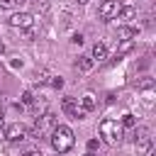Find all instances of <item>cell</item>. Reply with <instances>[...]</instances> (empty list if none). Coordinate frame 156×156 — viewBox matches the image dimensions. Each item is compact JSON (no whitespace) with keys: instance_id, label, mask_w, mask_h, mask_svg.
<instances>
[{"instance_id":"ba28073f","label":"cell","mask_w":156,"mask_h":156,"mask_svg":"<svg viewBox=\"0 0 156 156\" xmlns=\"http://www.w3.org/2000/svg\"><path fill=\"white\" fill-rule=\"evenodd\" d=\"M134 144H136V149L139 151H149L151 149V129L149 127H139L136 132H134Z\"/></svg>"},{"instance_id":"44dd1931","label":"cell","mask_w":156,"mask_h":156,"mask_svg":"<svg viewBox=\"0 0 156 156\" xmlns=\"http://www.w3.org/2000/svg\"><path fill=\"white\" fill-rule=\"evenodd\" d=\"M22 156H44V154H41V149H27Z\"/></svg>"},{"instance_id":"4fadbf2b","label":"cell","mask_w":156,"mask_h":156,"mask_svg":"<svg viewBox=\"0 0 156 156\" xmlns=\"http://www.w3.org/2000/svg\"><path fill=\"white\" fill-rule=\"evenodd\" d=\"M132 49H134V41H119V46H117V51H115V61H119L122 56H127Z\"/></svg>"},{"instance_id":"277c9868","label":"cell","mask_w":156,"mask_h":156,"mask_svg":"<svg viewBox=\"0 0 156 156\" xmlns=\"http://www.w3.org/2000/svg\"><path fill=\"white\" fill-rule=\"evenodd\" d=\"M10 27H15V29H29V27H34V15L32 12H12L10 15Z\"/></svg>"},{"instance_id":"9c48e42d","label":"cell","mask_w":156,"mask_h":156,"mask_svg":"<svg viewBox=\"0 0 156 156\" xmlns=\"http://www.w3.org/2000/svg\"><path fill=\"white\" fill-rule=\"evenodd\" d=\"M134 17H136V7H134V5H119L117 20H122V22H129V20H134Z\"/></svg>"},{"instance_id":"6da1fadb","label":"cell","mask_w":156,"mask_h":156,"mask_svg":"<svg viewBox=\"0 0 156 156\" xmlns=\"http://www.w3.org/2000/svg\"><path fill=\"white\" fill-rule=\"evenodd\" d=\"M49 141H51V149H54L56 154H66V151L73 149L76 136H73V129H71V127H66V124H56L54 132L49 134Z\"/></svg>"},{"instance_id":"d6986e66","label":"cell","mask_w":156,"mask_h":156,"mask_svg":"<svg viewBox=\"0 0 156 156\" xmlns=\"http://www.w3.org/2000/svg\"><path fill=\"white\" fill-rule=\"evenodd\" d=\"M139 88H141V90H149V88H154V80H151V78H141V80H139Z\"/></svg>"},{"instance_id":"5b68a950","label":"cell","mask_w":156,"mask_h":156,"mask_svg":"<svg viewBox=\"0 0 156 156\" xmlns=\"http://www.w3.org/2000/svg\"><path fill=\"white\" fill-rule=\"evenodd\" d=\"M61 110H63L68 117H73V119H83V117L88 115V112H83V110H80V105H78V100H76V98H63Z\"/></svg>"},{"instance_id":"8992f818","label":"cell","mask_w":156,"mask_h":156,"mask_svg":"<svg viewBox=\"0 0 156 156\" xmlns=\"http://www.w3.org/2000/svg\"><path fill=\"white\" fill-rule=\"evenodd\" d=\"M117 12H119V2H117V0H102L100 7H98L100 20H115Z\"/></svg>"},{"instance_id":"5bb4252c","label":"cell","mask_w":156,"mask_h":156,"mask_svg":"<svg viewBox=\"0 0 156 156\" xmlns=\"http://www.w3.org/2000/svg\"><path fill=\"white\" fill-rule=\"evenodd\" d=\"M95 105H98V102H95V95H83V98H80V110H83V112H93Z\"/></svg>"},{"instance_id":"603a6c76","label":"cell","mask_w":156,"mask_h":156,"mask_svg":"<svg viewBox=\"0 0 156 156\" xmlns=\"http://www.w3.org/2000/svg\"><path fill=\"white\" fill-rule=\"evenodd\" d=\"M2 124H5V115H2V110H0V129H2Z\"/></svg>"},{"instance_id":"2e32d148","label":"cell","mask_w":156,"mask_h":156,"mask_svg":"<svg viewBox=\"0 0 156 156\" xmlns=\"http://www.w3.org/2000/svg\"><path fill=\"white\" fill-rule=\"evenodd\" d=\"M95 151H100V139H88V154L93 156Z\"/></svg>"},{"instance_id":"cb8c5ba5","label":"cell","mask_w":156,"mask_h":156,"mask_svg":"<svg viewBox=\"0 0 156 156\" xmlns=\"http://www.w3.org/2000/svg\"><path fill=\"white\" fill-rule=\"evenodd\" d=\"M2 139H5V129H0V141H2Z\"/></svg>"},{"instance_id":"ac0fdd59","label":"cell","mask_w":156,"mask_h":156,"mask_svg":"<svg viewBox=\"0 0 156 156\" xmlns=\"http://www.w3.org/2000/svg\"><path fill=\"white\" fill-rule=\"evenodd\" d=\"M34 100H37V98L32 95V90H24V93H22V102H24V105H34Z\"/></svg>"},{"instance_id":"30bf717a","label":"cell","mask_w":156,"mask_h":156,"mask_svg":"<svg viewBox=\"0 0 156 156\" xmlns=\"http://www.w3.org/2000/svg\"><path fill=\"white\" fill-rule=\"evenodd\" d=\"M90 58H93V61H105V58H107V46H105L102 41H95V44H93V51H90Z\"/></svg>"},{"instance_id":"e0dca14e","label":"cell","mask_w":156,"mask_h":156,"mask_svg":"<svg viewBox=\"0 0 156 156\" xmlns=\"http://www.w3.org/2000/svg\"><path fill=\"white\" fill-rule=\"evenodd\" d=\"M34 83H49V73L46 71H37L34 73Z\"/></svg>"},{"instance_id":"ffe728a7","label":"cell","mask_w":156,"mask_h":156,"mask_svg":"<svg viewBox=\"0 0 156 156\" xmlns=\"http://www.w3.org/2000/svg\"><path fill=\"white\" fill-rule=\"evenodd\" d=\"M49 83H51V85H54L56 90H58V88H63V78H61V76H54V78H51Z\"/></svg>"},{"instance_id":"4316f807","label":"cell","mask_w":156,"mask_h":156,"mask_svg":"<svg viewBox=\"0 0 156 156\" xmlns=\"http://www.w3.org/2000/svg\"><path fill=\"white\" fill-rule=\"evenodd\" d=\"M88 156H90V154H88Z\"/></svg>"},{"instance_id":"7c38bea8","label":"cell","mask_w":156,"mask_h":156,"mask_svg":"<svg viewBox=\"0 0 156 156\" xmlns=\"http://www.w3.org/2000/svg\"><path fill=\"white\" fill-rule=\"evenodd\" d=\"M119 41H134V37L139 34V29L136 27H119Z\"/></svg>"},{"instance_id":"484cf974","label":"cell","mask_w":156,"mask_h":156,"mask_svg":"<svg viewBox=\"0 0 156 156\" xmlns=\"http://www.w3.org/2000/svg\"><path fill=\"white\" fill-rule=\"evenodd\" d=\"M15 2H22V0H15Z\"/></svg>"},{"instance_id":"7a4b0ae2","label":"cell","mask_w":156,"mask_h":156,"mask_svg":"<svg viewBox=\"0 0 156 156\" xmlns=\"http://www.w3.org/2000/svg\"><path fill=\"white\" fill-rule=\"evenodd\" d=\"M56 124H58V122H56V115H54V112H41V115L37 117L34 129H29L27 136H32V139H46V136L54 132Z\"/></svg>"},{"instance_id":"52a82bcc","label":"cell","mask_w":156,"mask_h":156,"mask_svg":"<svg viewBox=\"0 0 156 156\" xmlns=\"http://www.w3.org/2000/svg\"><path fill=\"white\" fill-rule=\"evenodd\" d=\"M27 127L24 124H20V122H15V124H10L7 129H5V139L7 141H24L27 139Z\"/></svg>"},{"instance_id":"8fae6325","label":"cell","mask_w":156,"mask_h":156,"mask_svg":"<svg viewBox=\"0 0 156 156\" xmlns=\"http://www.w3.org/2000/svg\"><path fill=\"white\" fill-rule=\"evenodd\" d=\"M93 66H95V61L90 56H78V61H76V71H80V73L93 71Z\"/></svg>"},{"instance_id":"7402d4cb","label":"cell","mask_w":156,"mask_h":156,"mask_svg":"<svg viewBox=\"0 0 156 156\" xmlns=\"http://www.w3.org/2000/svg\"><path fill=\"white\" fill-rule=\"evenodd\" d=\"M71 41H73V44H78V46H80V44H83V37H80V34H76V37H73V39H71Z\"/></svg>"},{"instance_id":"9a60e30c","label":"cell","mask_w":156,"mask_h":156,"mask_svg":"<svg viewBox=\"0 0 156 156\" xmlns=\"http://www.w3.org/2000/svg\"><path fill=\"white\" fill-rule=\"evenodd\" d=\"M119 124H122V127H127V129H132V127L136 124V117H134L132 112H124V115H122V122H119Z\"/></svg>"},{"instance_id":"d4e9b609","label":"cell","mask_w":156,"mask_h":156,"mask_svg":"<svg viewBox=\"0 0 156 156\" xmlns=\"http://www.w3.org/2000/svg\"><path fill=\"white\" fill-rule=\"evenodd\" d=\"M85 2H88V0H78V5H85Z\"/></svg>"},{"instance_id":"3957f363","label":"cell","mask_w":156,"mask_h":156,"mask_svg":"<svg viewBox=\"0 0 156 156\" xmlns=\"http://www.w3.org/2000/svg\"><path fill=\"white\" fill-rule=\"evenodd\" d=\"M100 136L107 141V144H119L122 136H124V127L117 122V119H102L100 122Z\"/></svg>"}]
</instances>
